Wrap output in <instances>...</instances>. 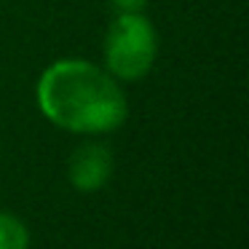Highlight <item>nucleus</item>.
I'll return each mask as SVG.
<instances>
[{
  "label": "nucleus",
  "instance_id": "1",
  "mask_svg": "<svg viewBox=\"0 0 249 249\" xmlns=\"http://www.w3.org/2000/svg\"><path fill=\"white\" fill-rule=\"evenodd\" d=\"M35 102L49 124L70 134H110L124 126L129 102L105 67L89 59H56L35 83Z\"/></svg>",
  "mask_w": 249,
  "mask_h": 249
},
{
  "label": "nucleus",
  "instance_id": "2",
  "mask_svg": "<svg viewBox=\"0 0 249 249\" xmlns=\"http://www.w3.org/2000/svg\"><path fill=\"white\" fill-rule=\"evenodd\" d=\"M105 70L121 83L145 78L158 56V33L142 11L115 14L102 43Z\"/></svg>",
  "mask_w": 249,
  "mask_h": 249
},
{
  "label": "nucleus",
  "instance_id": "3",
  "mask_svg": "<svg viewBox=\"0 0 249 249\" xmlns=\"http://www.w3.org/2000/svg\"><path fill=\"white\" fill-rule=\"evenodd\" d=\"M113 177V153L105 142H83L72 150L67 161V179L81 193H94L105 188L107 179Z\"/></svg>",
  "mask_w": 249,
  "mask_h": 249
},
{
  "label": "nucleus",
  "instance_id": "4",
  "mask_svg": "<svg viewBox=\"0 0 249 249\" xmlns=\"http://www.w3.org/2000/svg\"><path fill=\"white\" fill-rule=\"evenodd\" d=\"M0 249H30L27 228L11 212H0Z\"/></svg>",
  "mask_w": 249,
  "mask_h": 249
},
{
  "label": "nucleus",
  "instance_id": "5",
  "mask_svg": "<svg viewBox=\"0 0 249 249\" xmlns=\"http://www.w3.org/2000/svg\"><path fill=\"white\" fill-rule=\"evenodd\" d=\"M115 8V14H131V11H142L147 6V0H107Z\"/></svg>",
  "mask_w": 249,
  "mask_h": 249
}]
</instances>
